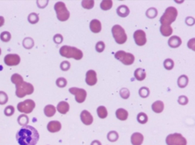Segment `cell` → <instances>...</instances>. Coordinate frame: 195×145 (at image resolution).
I'll return each instance as SVG.
<instances>
[{
    "mask_svg": "<svg viewBox=\"0 0 195 145\" xmlns=\"http://www.w3.org/2000/svg\"><path fill=\"white\" fill-rule=\"evenodd\" d=\"M139 93V96L141 97L145 98L149 96L150 91L148 87H143L140 89Z\"/></svg>",
    "mask_w": 195,
    "mask_h": 145,
    "instance_id": "38",
    "label": "cell"
},
{
    "mask_svg": "<svg viewBox=\"0 0 195 145\" xmlns=\"http://www.w3.org/2000/svg\"><path fill=\"white\" fill-rule=\"evenodd\" d=\"M23 45L26 49H30L34 46V41L32 38H26L23 41Z\"/></svg>",
    "mask_w": 195,
    "mask_h": 145,
    "instance_id": "31",
    "label": "cell"
},
{
    "mask_svg": "<svg viewBox=\"0 0 195 145\" xmlns=\"http://www.w3.org/2000/svg\"><path fill=\"white\" fill-rule=\"evenodd\" d=\"M177 9L173 7H169L160 18V23L163 25L170 26L175 21L178 15Z\"/></svg>",
    "mask_w": 195,
    "mask_h": 145,
    "instance_id": "3",
    "label": "cell"
},
{
    "mask_svg": "<svg viewBox=\"0 0 195 145\" xmlns=\"http://www.w3.org/2000/svg\"><path fill=\"white\" fill-rule=\"evenodd\" d=\"M29 118L27 115H20L18 118V122L20 125L25 126L29 123Z\"/></svg>",
    "mask_w": 195,
    "mask_h": 145,
    "instance_id": "33",
    "label": "cell"
},
{
    "mask_svg": "<svg viewBox=\"0 0 195 145\" xmlns=\"http://www.w3.org/2000/svg\"><path fill=\"white\" fill-rule=\"evenodd\" d=\"M112 32L115 41L119 44H123L127 39L125 31L120 25L114 26L112 29Z\"/></svg>",
    "mask_w": 195,
    "mask_h": 145,
    "instance_id": "6",
    "label": "cell"
},
{
    "mask_svg": "<svg viewBox=\"0 0 195 145\" xmlns=\"http://www.w3.org/2000/svg\"><path fill=\"white\" fill-rule=\"evenodd\" d=\"M69 91L71 94L75 95L77 102L82 103L85 101L87 94L84 89L77 87H72L69 89Z\"/></svg>",
    "mask_w": 195,
    "mask_h": 145,
    "instance_id": "10",
    "label": "cell"
},
{
    "mask_svg": "<svg viewBox=\"0 0 195 145\" xmlns=\"http://www.w3.org/2000/svg\"><path fill=\"white\" fill-rule=\"evenodd\" d=\"M115 58L125 65H130L134 63V57L130 53H127L124 51H119L115 53Z\"/></svg>",
    "mask_w": 195,
    "mask_h": 145,
    "instance_id": "7",
    "label": "cell"
},
{
    "mask_svg": "<svg viewBox=\"0 0 195 145\" xmlns=\"http://www.w3.org/2000/svg\"><path fill=\"white\" fill-rule=\"evenodd\" d=\"M0 38L1 40L3 42H8L11 39V35L9 32L7 31L3 32L0 35Z\"/></svg>",
    "mask_w": 195,
    "mask_h": 145,
    "instance_id": "39",
    "label": "cell"
},
{
    "mask_svg": "<svg viewBox=\"0 0 195 145\" xmlns=\"http://www.w3.org/2000/svg\"><path fill=\"white\" fill-rule=\"evenodd\" d=\"M53 39L56 44H59L63 42V38L61 34H57L54 35Z\"/></svg>",
    "mask_w": 195,
    "mask_h": 145,
    "instance_id": "46",
    "label": "cell"
},
{
    "mask_svg": "<svg viewBox=\"0 0 195 145\" xmlns=\"http://www.w3.org/2000/svg\"><path fill=\"white\" fill-rule=\"evenodd\" d=\"M134 75L137 80L143 81L145 78L146 77L145 71L144 69L138 68L134 72Z\"/></svg>",
    "mask_w": 195,
    "mask_h": 145,
    "instance_id": "22",
    "label": "cell"
},
{
    "mask_svg": "<svg viewBox=\"0 0 195 145\" xmlns=\"http://www.w3.org/2000/svg\"><path fill=\"white\" fill-rule=\"evenodd\" d=\"M8 96L6 93L0 91V105L6 104L8 101Z\"/></svg>",
    "mask_w": 195,
    "mask_h": 145,
    "instance_id": "40",
    "label": "cell"
},
{
    "mask_svg": "<svg viewBox=\"0 0 195 145\" xmlns=\"http://www.w3.org/2000/svg\"><path fill=\"white\" fill-rule=\"evenodd\" d=\"M134 37L136 44L142 46L146 44L147 40L145 32L142 30H138L134 32Z\"/></svg>",
    "mask_w": 195,
    "mask_h": 145,
    "instance_id": "11",
    "label": "cell"
},
{
    "mask_svg": "<svg viewBox=\"0 0 195 145\" xmlns=\"http://www.w3.org/2000/svg\"><path fill=\"white\" fill-rule=\"evenodd\" d=\"M182 44L181 38L176 35L173 36L170 38L168 41V44L170 47L177 48Z\"/></svg>",
    "mask_w": 195,
    "mask_h": 145,
    "instance_id": "17",
    "label": "cell"
},
{
    "mask_svg": "<svg viewBox=\"0 0 195 145\" xmlns=\"http://www.w3.org/2000/svg\"><path fill=\"white\" fill-rule=\"evenodd\" d=\"M146 16L148 18L153 19L156 17L158 14V10L156 8L151 7L149 8L146 13Z\"/></svg>",
    "mask_w": 195,
    "mask_h": 145,
    "instance_id": "29",
    "label": "cell"
},
{
    "mask_svg": "<svg viewBox=\"0 0 195 145\" xmlns=\"http://www.w3.org/2000/svg\"><path fill=\"white\" fill-rule=\"evenodd\" d=\"M94 4L95 1L93 0H84L82 1V6L85 9H91L94 7Z\"/></svg>",
    "mask_w": 195,
    "mask_h": 145,
    "instance_id": "32",
    "label": "cell"
},
{
    "mask_svg": "<svg viewBox=\"0 0 195 145\" xmlns=\"http://www.w3.org/2000/svg\"><path fill=\"white\" fill-rule=\"evenodd\" d=\"M57 109L60 113L65 115L70 109V105L66 101H62L58 103Z\"/></svg>",
    "mask_w": 195,
    "mask_h": 145,
    "instance_id": "20",
    "label": "cell"
},
{
    "mask_svg": "<svg viewBox=\"0 0 195 145\" xmlns=\"http://www.w3.org/2000/svg\"><path fill=\"white\" fill-rule=\"evenodd\" d=\"M105 48V43L102 41H98L96 44L95 49L98 53H101L104 50Z\"/></svg>",
    "mask_w": 195,
    "mask_h": 145,
    "instance_id": "43",
    "label": "cell"
},
{
    "mask_svg": "<svg viewBox=\"0 0 195 145\" xmlns=\"http://www.w3.org/2000/svg\"><path fill=\"white\" fill-rule=\"evenodd\" d=\"M90 28L91 31L94 33H98L101 30V24L100 21L94 19L91 21L90 24Z\"/></svg>",
    "mask_w": 195,
    "mask_h": 145,
    "instance_id": "16",
    "label": "cell"
},
{
    "mask_svg": "<svg viewBox=\"0 0 195 145\" xmlns=\"http://www.w3.org/2000/svg\"><path fill=\"white\" fill-rule=\"evenodd\" d=\"M188 46L190 49L195 51V38L190 40L188 43Z\"/></svg>",
    "mask_w": 195,
    "mask_h": 145,
    "instance_id": "50",
    "label": "cell"
},
{
    "mask_svg": "<svg viewBox=\"0 0 195 145\" xmlns=\"http://www.w3.org/2000/svg\"><path fill=\"white\" fill-rule=\"evenodd\" d=\"M60 67L62 70L66 71L70 69L71 64L70 62L68 61H64L61 63Z\"/></svg>",
    "mask_w": 195,
    "mask_h": 145,
    "instance_id": "45",
    "label": "cell"
},
{
    "mask_svg": "<svg viewBox=\"0 0 195 145\" xmlns=\"http://www.w3.org/2000/svg\"><path fill=\"white\" fill-rule=\"evenodd\" d=\"M185 22L188 26H192L194 25L195 23L194 19L192 17H187L186 19Z\"/></svg>",
    "mask_w": 195,
    "mask_h": 145,
    "instance_id": "48",
    "label": "cell"
},
{
    "mask_svg": "<svg viewBox=\"0 0 195 145\" xmlns=\"http://www.w3.org/2000/svg\"><path fill=\"white\" fill-rule=\"evenodd\" d=\"M16 95L18 97L22 98L26 95H31L34 92V88L32 84L23 82L16 85Z\"/></svg>",
    "mask_w": 195,
    "mask_h": 145,
    "instance_id": "4",
    "label": "cell"
},
{
    "mask_svg": "<svg viewBox=\"0 0 195 145\" xmlns=\"http://www.w3.org/2000/svg\"><path fill=\"white\" fill-rule=\"evenodd\" d=\"M113 5V1L111 0L103 1L100 4V7L103 10H108L111 9Z\"/></svg>",
    "mask_w": 195,
    "mask_h": 145,
    "instance_id": "28",
    "label": "cell"
},
{
    "mask_svg": "<svg viewBox=\"0 0 195 145\" xmlns=\"http://www.w3.org/2000/svg\"><path fill=\"white\" fill-rule=\"evenodd\" d=\"M115 114L117 118L122 121L127 120L128 116V113L123 108L119 109L116 110Z\"/></svg>",
    "mask_w": 195,
    "mask_h": 145,
    "instance_id": "23",
    "label": "cell"
},
{
    "mask_svg": "<svg viewBox=\"0 0 195 145\" xmlns=\"http://www.w3.org/2000/svg\"><path fill=\"white\" fill-rule=\"evenodd\" d=\"M97 112L98 116L101 119H105L108 116L107 110L104 106L99 107L97 109Z\"/></svg>",
    "mask_w": 195,
    "mask_h": 145,
    "instance_id": "27",
    "label": "cell"
},
{
    "mask_svg": "<svg viewBox=\"0 0 195 145\" xmlns=\"http://www.w3.org/2000/svg\"><path fill=\"white\" fill-rule=\"evenodd\" d=\"M85 82L88 85L93 86L97 82L96 72L93 70H89L86 73Z\"/></svg>",
    "mask_w": 195,
    "mask_h": 145,
    "instance_id": "13",
    "label": "cell"
},
{
    "mask_svg": "<svg viewBox=\"0 0 195 145\" xmlns=\"http://www.w3.org/2000/svg\"><path fill=\"white\" fill-rule=\"evenodd\" d=\"M163 65L165 68L167 70L172 69L174 66V63L172 59L167 58L164 61Z\"/></svg>",
    "mask_w": 195,
    "mask_h": 145,
    "instance_id": "36",
    "label": "cell"
},
{
    "mask_svg": "<svg viewBox=\"0 0 195 145\" xmlns=\"http://www.w3.org/2000/svg\"><path fill=\"white\" fill-rule=\"evenodd\" d=\"M178 102L179 104L184 105L187 104L188 102V99L185 96H181L178 98Z\"/></svg>",
    "mask_w": 195,
    "mask_h": 145,
    "instance_id": "47",
    "label": "cell"
},
{
    "mask_svg": "<svg viewBox=\"0 0 195 145\" xmlns=\"http://www.w3.org/2000/svg\"><path fill=\"white\" fill-rule=\"evenodd\" d=\"M1 48H0V55L1 54Z\"/></svg>",
    "mask_w": 195,
    "mask_h": 145,
    "instance_id": "53",
    "label": "cell"
},
{
    "mask_svg": "<svg viewBox=\"0 0 195 145\" xmlns=\"http://www.w3.org/2000/svg\"><path fill=\"white\" fill-rule=\"evenodd\" d=\"M11 79L12 82L15 85L19 84L24 82L23 77L19 74L17 73L14 74L12 75Z\"/></svg>",
    "mask_w": 195,
    "mask_h": 145,
    "instance_id": "30",
    "label": "cell"
},
{
    "mask_svg": "<svg viewBox=\"0 0 195 145\" xmlns=\"http://www.w3.org/2000/svg\"><path fill=\"white\" fill-rule=\"evenodd\" d=\"M47 128L50 132H58L61 128V124L58 121H51L48 124Z\"/></svg>",
    "mask_w": 195,
    "mask_h": 145,
    "instance_id": "15",
    "label": "cell"
},
{
    "mask_svg": "<svg viewBox=\"0 0 195 145\" xmlns=\"http://www.w3.org/2000/svg\"><path fill=\"white\" fill-rule=\"evenodd\" d=\"M16 137L20 145H36L39 140V134L34 127L26 125L18 131Z\"/></svg>",
    "mask_w": 195,
    "mask_h": 145,
    "instance_id": "1",
    "label": "cell"
},
{
    "mask_svg": "<svg viewBox=\"0 0 195 145\" xmlns=\"http://www.w3.org/2000/svg\"><path fill=\"white\" fill-rule=\"evenodd\" d=\"M189 79L187 76L182 75L179 77L178 80V84L179 87L184 88L188 83Z\"/></svg>",
    "mask_w": 195,
    "mask_h": 145,
    "instance_id": "26",
    "label": "cell"
},
{
    "mask_svg": "<svg viewBox=\"0 0 195 145\" xmlns=\"http://www.w3.org/2000/svg\"><path fill=\"white\" fill-rule=\"evenodd\" d=\"M80 117L82 122L86 125H91L94 120L92 115L87 110H83L80 114Z\"/></svg>",
    "mask_w": 195,
    "mask_h": 145,
    "instance_id": "14",
    "label": "cell"
},
{
    "mask_svg": "<svg viewBox=\"0 0 195 145\" xmlns=\"http://www.w3.org/2000/svg\"><path fill=\"white\" fill-rule=\"evenodd\" d=\"M4 18L2 16H0V27L2 26L4 23Z\"/></svg>",
    "mask_w": 195,
    "mask_h": 145,
    "instance_id": "51",
    "label": "cell"
},
{
    "mask_svg": "<svg viewBox=\"0 0 195 145\" xmlns=\"http://www.w3.org/2000/svg\"><path fill=\"white\" fill-rule=\"evenodd\" d=\"M4 62L8 66H15L19 64L20 62V58L17 54H8L5 56Z\"/></svg>",
    "mask_w": 195,
    "mask_h": 145,
    "instance_id": "12",
    "label": "cell"
},
{
    "mask_svg": "<svg viewBox=\"0 0 195 145\" xmlns=\"http://www.w3.org/2000/svg\"><path fill=\"white\" fill-rule=\"evenodd\" d=\"M107 138L108 140L110 142H115L119 138V134L115 131H111L108 133Z\"/></svg>",
    "mask_w": 195,
    "mask_h": 145,
    "instance_id": "34",
    "label": "cell"
},
{
    "mask_svg": "<svg viewBox=\"0 0 195 145\" xmlns=\"http://www.w3.org/2000/svg\"><path fill=\"white\" fill-rule=\"evenodd\" d=\"M91 145H102L100 141L98 140H95L92 141Z\"/></svg>",
    "mask_w": 195,
    "mask_h": 145,
    "instance_id": "52",
    "label": "cell"
},
{
    "mask_svg": "<svg viewBox=\"0 0 195 145\" xmlns=\"http://www.w3.org/2000/svg\"><path fill=\"white\" fill-rule=\"evenodd\" d=\"M166 142L168 145H187V141L185 138L183 137L181 134L177 133L169 134L167 136Z\"/></svg>",
    "mask_w": 195,
    "mask_h": 145,
    "instance_id": "8",
    "label": "cell"
},
{
    "mask_svg": "<svg viewBox=\"0 0 195 145\" xmlns=\"http://www.w3.org/2000/svg\"><path fill=\"white\" fill-rule=\"evenodd\" d=\"M57 17L59 20L65 21L68 20L70 16V13L67 9L65 3L62 2H58L55 5Z\"/></svg>",
    "mask_w": 195,
    "mask_h": 145,
    "instance_id": "5",
    "label": "cell"
},
{
    "mask_svg": "<svg viewBox=\"0 0 195 145\" xmlns=\"http://www.w3.org/2000/svg\"><path fill=\"white\" fill-rule=\"evenodd\" d=\"M152 108L155 113H160L163 112L164 109V104L163 101H157L152 105Z\"/></svg>",
    "mask_w": 195,
    "mask_h": 145,
    "instance_id": "21",
    "label": "cell"
},
{
    "mask_svg": "<svg viewBox=\"0 0 195 145\" xmlns=\"http://www.w3.org/2000/svg\"><path fill=\"white\" fill-rule=\"evenodd\" d=\"M15 108L11 105L8 106L5 108L4 110L5 115L7 116H10L13 115L15 113Z\"/></svg>",
    "mask_w": 195,
    "mask_h": 145,
    "instance_id": "42",
    "label": "cell"
},
{
    "mask_svg": "<svg viewBox=\"0 0 195 145\" xmlns=\"http://www.w3.org/2000/svg\"><path fill=\"white\" fill-rule=\"evenodd\" d=\"M120 94L121 97L124 99H127L130 96V91L127 89L124 88L121 89Z\"/></svg>",
    "mask_w": 195,
    "mask_h": 145,
    "instance_id": "44",
    "label": "cell"
},
{
    "mask_svg": "<svg viewBox=\"0 0 195 145\" xmlns=\"http://www.w3.org/2000/svg\"><path fill=\"white\" fill-rule=\"evenodd\" d=\"M35 106V103L34 101L27 99L19 103L17 105V109L21 113L29 114L32 113Z\"/></svg>",
    "mask_w": 195,
    "mask_h": 145,
    "instance_id": "9",
    "label": "cell"
},
{
    "mask_svg": "<svg viewBox=\"0 0 195 145\" xmlns=\"http://www.w3.org/2000/svg\"><path fill=\"white\" fill-rule=\"evenodd\" d=\"M56 84L58 87L60 88H63L65 87L67 84L66 79L64 77H59L56 81Z\"/></svg>",
    "mask_w": 195,
    "mask_h": 145,
    "instance_id": "41",
    "label": "cell"
},
{
    "mask_svg": "<svg viewBox=\"0 0 195 145\" xmlns=\"http://www.w3.org/2000/svg\"><path fill=\"white\" fill-rule=\"evenodd\" d=\"M137 120L139 123L144 124L147 122L148 117L146 114L143 113H141L138 115Z\"/></svg>",
    "mask_w": 195,
    "mask_h": 145,
    "instance_id": "37",
    "label": "cell"
},
{
    "mask_svg": "<svg viewBox=\"0 0 195 145\" xmlns=\"http://www.w3.org/2000/svg\"><path fill=\"white\" fill-rule=\"evenodd\" d=\"M130 11L128 7L125 5H121L117 9V13L119 16L122 18L128 16Z\"/></svg>",
    "mask_w": 195,
    "mask_h": 145,
    "instance_id": "19",
    "label": "cell"
},
{
    "mask_svg": "<svg viewBox=\"0 0 195 145\" xmlns=\"http://www.w3.org/2000/svg\"><path fill=\"white\" fill-rule=\"evenodd\" d=\"M28 20L29 22L31 24H36L39 21L38 15L35 13H31L28 16Z\"/></svg>",
    "mask_w": 195,
    "mask_h": 145,
    "instance_id": "35",
    "label": "cell"
},
{
    "mask_svg": "<svg viewBox=\"0 0 195 145\" xmlns=\"http://www.w3.org/2000/svg\"><path fill=\"white\" fill-rule=\"evenodd\" d=\"M49 1H37V4L38 6L40 8H44L47 6Z\"/></svg>",
    "mask_w": 195,
    "mask_h": 145,
    "instance_id": "49",
    "label": "cell"
},
{
    "mask_svg": "<svg viewBox=\"0 0 195 145\" xmlns=\"http://www.w3.org/2000/svg\"><path fill=\"white\" fill-rule=\"evenodd\" d=\"M144 137L142 134L139 133H134L131 136V142L133 145H141Z\"/></svg>",
    "mask_w": 195,
    "mask_h": 145,
    "instance_id": "18",
    "label": "cell"
},
{
    "mask_svg": "<svg viewBox=\"0 0 195 145\" xmlns=\"http://www.w3.org/2000/svg\"><path fill=\"white\" fill-rule=\"evenodd\" d=\"M56 108L52 105H46L44 109L45 115L48 117L53 116L56 114Z\"/></svg>",
    "mask_w": 195,
    "mask_h": 145,
    "instance_id": "24",
    "label": "cell"
},
{
    "mask_svg": "<svg viewBox=\"0 0 195 145\" xmlns=\"http://www.w3.org/2000/svg\"><path fill=\"white\" fill-rule=\"evenodd\" d=\"M60 53L62 56L67 58H74L79 60L82 58V52L78 48L72 46L64 45L60 48Z\"/></svg>",
    "mask_w": 195,
    "mask_h": 145,
    "instance_id": "2",
    "label": "cell"
},
{
    "mask_svg": "<svg viewBox=\"0 0 195 145\" xmlns=\"http://www.w3.org/2000/svg\"><path fill=\"white\" fill-rule=\"evenodd\" d=\"M160 31L163 36L165 37H168L172 35L173 29L170 26L162 25L160 26Z\"/></svg>",
    "mask_w": 195,
    "mask_h": 145,
    "instance_id": "25",
    "label": "cell"
}]
</instances>
